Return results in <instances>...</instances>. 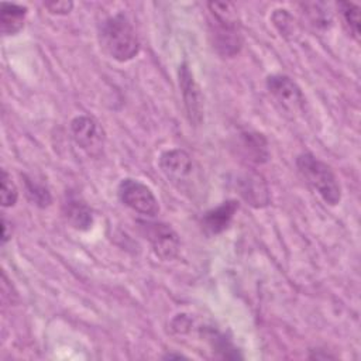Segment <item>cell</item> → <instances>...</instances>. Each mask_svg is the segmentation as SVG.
Wrapping results in <instances>:
<instances>
[{"label":"cell","instance_id":"cell-1","mask_svg":"<svg viewBox=\"0 0 361 361\" xmlns=\"http://www.w3.org/2000/svg\"><path fill=\"white\" fill-rule=\"evenodd\" d=\"M99 41L106 54L118 62H128L140 52L138 37L123 13L109 16L100 23Z\"/></svg>","mask_w":361,"mask_h":361},{"label":"cell","instance_id":"cell-2","mask_svg":"<svg viewBox=\"0 0 361 361\" xmlns=\"http://www.w3.org/2000/svg\"><path fill=\"white\" fill-rule=\"evenodd\" d=\"M210 20V37L214 49L226 58L235 56L243 47V35L238 25L237 10L231 3H207Z\"/></svg>","mask_w":361,"mask_h":361},{"label":"cell","instance_id":"cell-3","mask_svg":"<svg viewBox=\"0 0 361 361\" xmlns=\"http://www.w3.org/2000/svg\"><path fill=\"white\" fill-rule=\"evenodd\" d=\"M296 166L306 183L323 199L324 203L336 206L341 200V188L331 168L310 152L296 158Z\"/></svg>","mask_w":361,"mask_h":361},{"label":"cell","instance_id":"cell-4","mask_svg":"<svg viewBox=\"0 0 361 361\" xmlns=\"http://www.w3.org/2000/svg\"><path fill=\"white\" fill-rule=\"evenodd\" d=\"M159 169L165 178L183 193L196 192L199 183L197 168L192 157L180 148L166 149L159 155Z\"/></svg>","mask_w":361,"mask_h":361},{"label":"cell","instance_id":"cell-5","mask_svg":"<svg viewBox=\"0 0 361 361\" xmlns=\"http://www.w3.org/2000/svg\"><path fill=\"white\" fill-rule=\"evenodd\" d=\"M117 195L120 202L130 207L131 210L148 216L155 217L159 213V203L151 190L149 186L142 183L138 179L126 178L118 183Z\"/></svg>","mask_w":361,"mask_h":361},{"label":"cell","instance_id":"cell-6","mask_svg":"<svg viewBox=\"0 0 361 361\" xmlns=\"http://www.w3.org/2000/svg\"><path fill=\"white\" fill-rule=\"evenodd\" d=\"M140 230L149 241L154 254L162 261L173 259L179 252V237L176 231L165 223L140 221Z\"/></svg>","mask_w":361,"mask_h":361},{"label":"cell","instance_id":"cell-7","mask_svg":"<svg viewBox=\"0 0 361 361\" xmlns=\"http://www.w3.org/2000/svg\"><path fill=\"white\" fill-rule=\"evenodd\" d=\"M267 89L276 103L289 113H299L305 107V96L300 87L286 75L275 73L267 78Z\"/></svg>","mask_w":361,"mask_h":361},{"label":"cell","instance_id":"cell-8","mask_svg":"<svg viewBox=\"0 0 361 361\" xmlns=\"http://www.w3.org/2000/svg\"><path fill=\"white\" fill-rule=\"evenodd\" d=\"M71 134L78 147L90 155H97L103 149L104 131L90 116H78L71 121Z\"/></svg>","mask_w":361,"mask_h":361},{"label":"cell","instance_id":"cell-9","mask_svg":"<svg viewBox=\"0 0 361 361\" xmlns=\"http://www.w3.org/2000/svg\"><path fill=\"white\" fill-rule=\"evenodd\" d=\"M178 79L188 120L192 126H199L203 120V102L199 85L196 83L193 73L186 62L179 65Z\"/></svg>","mask_w":361,"mask_h":361},{"label":"cell","instance_id":"cell-10","mask_svg":"<svg viewBox=\"0 0 361 361\" xmlns=\"http://www.w3.org/2000/svg\"><path fill=\"white\" fill-rule=\"evenodd\" d=\"M62 214L75 230L86 231L93 226L92 209L76 192L66 190L62 200Z\"/></svg>","mask_w":361,"mask_h":361},{"label":"cell","instance_id":"cell-11","mask_svg":"<svg viewBox=\"0 0 361 361\" xmlns=\"http://www.w3.org/2000/svg\"><path fill=\"white\" fill-rule=\"evenodd\" d=\"M240 196L252 207L261 209L269 204V190L265 179L257 172H245L237 180Z\"/></svg>","mask_w":361,"mask_h":361},{"label":"cell","instance_id":"cell-12","mask_svg":"<svg viewBox=\"0 0 361 361\" xmlns=\"http://www.w3.org/2000/svg\"><path fill=\"white\" fill-rule=\"evenodd\" d=\"M238 209V203L235 200H226L217 207L204 213L202 219V226L209 234H220L223 233L231 223L235 212Z\"/></svg>","mask_w":361,"mask_h":361},{"label":"cell","instance_id":"cell-13","mask_svg":"<svg viewBox=\"0 0 361 361\" xmlns=\"http://www.w3.org/2000/svg\"><path fill=\"white\" fill-rule=\"evenodd\" d=\"M27 7L16 3H1L0 30L3 35H16L24 27Z\"/></svg>","mask_w":361,"mask_h":361},{"label":"cell","instance_id":"cell-14","mask_svg":"<svg viewBox=\"0 0 361 361\" xmlns=\"http://www.w3.org/2000/svg\"><path fill=\"white\" fill-rule=\"evenodd\" d=\"M240 140H241V148L250 161L255 164H264L268 161L269 158L268 142L262 134L254 133V131L243 133Z\"/></svg>","mask_w":361,"mask_h":361},{"label":"cell","instance_id":"cell-15","mask_svg":"<svg viewBox=\"0 0 361 361\" xmlns=\"http://www.w3.org/2000/svg\"><path fill=\"white\" fill-rule=\"evenodd\" d=\"M337 8L348 34L360 41V7L351 1H338Z\"/></svg>","mask_w":361,"mask_h":361},{"label":"cell","instance_id":"cell-16","mask_svg":"<svg viewBox=\"0 0 361 361\" xmlns=\"http://www.w3.org/2000/svg\"><path fill=\"white\" fill-rule=\"evenodd\" d=\"M24 179H25L24 180L25 193H27V197L30 199V202L38 207H48L52 202L49 190L44 185L34 182L32 179H30L27 176H24Z\"/></svg>","mask_w":361,"mask_h":361},{"label":"cell","instance_id":"cell-17","mask_svg":"<svg viewBox=\"0 0 361 361\" xmlns=\"http://www.w3.org/2000/svg\"><path fill=\"white\" fill-rule=\"evenodd\" d=\"M272 23H274L275 28L281 32V35H283L285 38L293 37V34L296 32L295 20L285 8H278L274 11Z\"/></svg>","mask_w":361,"mask_h":361},{"label":"cell","instance_id":"cell-18","mask_svg":"<svg viewBox=\"0 0 361 361\" xmlns=\"http://www.w3.org/2000/svg\"><path fill=\"white\" fill-rule=\"evenodd\" d=\"M210 341H212V347L214 348L213 351H217L221 358H227V360L241 358V355L238 354V350L223 334L212 333Z\"/></svg>","mask_w":361,"mask_h":361},{"label":"cell","instance_id":"cell-19","mask_svg":"<svg viewBox=\"0 0 361 361\" xmlns=\"http://www.w3.org/2000/svg\"><path fill=\"white\" fill-rule=\"evenodd\" d=\"M18 199V190L16 183L13 182L10 173L3 169L1 171V204L3 207H13Z\"/></svg>","mask_w":361,"mask_h":361},{"label":"cell","instance_id":"cell-20","mask_svg":"<svg viewBox=\"0 0 361 361\" xmlns=\"http://www.w3.org/2000/svg\"><path fill=\"white\" fill-rule=\"evenodd\" d=\"M44 7L48 10V13L55 14V16H65L69 14L73 8V3L72 1H66V0H54V1H47L44 3Z\"/></svg>","mask_w":361,"mask_h":361},{"label":"cell","instance_id":"cell-21","mask_svg":"<svg viewBox=\"0 0 361 361\" xmlns=\"http://www.w3.org/2000/svg\"><path fill=\"white\" fill-rule=\"evenodd\" d=\"M10 238L8 235V224L6 221V219H3V244Z\"/></svg>","mask_w":361,"mask_h":361},{"label":"cell","instance_id":"cell-22","mask_svg":"<svg viewBox=\"0 0 361 361\" xmlns=\"http://www.w3.org/2000/svg\"><path fill=\"white\" fill-rule=\"evenodd\" d=\"M164 358L171 360V358H185V357L182 354H166V355H164Z\"/></svg>","mask_w":361,"mask_h":361}]
</instances>
